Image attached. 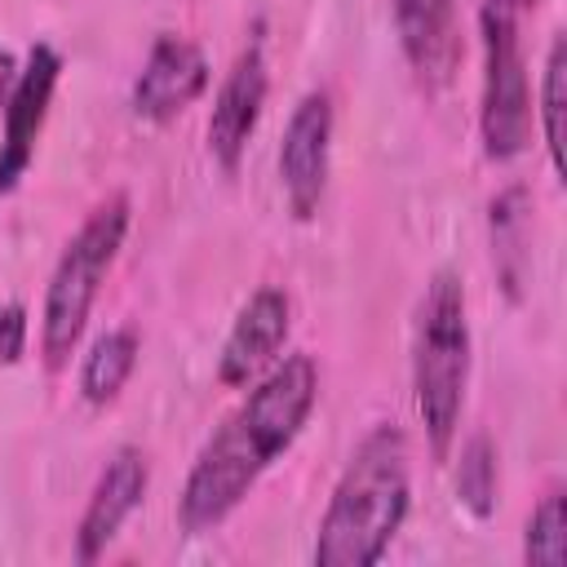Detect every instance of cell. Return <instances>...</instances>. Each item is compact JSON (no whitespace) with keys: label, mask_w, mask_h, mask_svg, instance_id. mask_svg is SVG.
Here are the masks:
<instances>
[{"label":"cell","mask_w":567,"mask_h":567,"mask_svg":"<svg viewBox=\"0 0 567 567\" xmlns=\"http://www.w3.org/2000/svg\"><path fill=\"white\" fill-rule=\"evenodd\" d=\"M319 399V372L310 354H288L270 363L239 408L204 439L177 501V523L199 536L221 527L235 505L252 492V483L275 465L279 452L292 447L310 408Z\"/></svg>","instance_id":"obj_1"},{"label":"cell","mask_w":567,"mask_h":567,"mask_svg":"<svg viewBox=\"0 0 567 567\" xmlns=\"http://www.w3.org/2000/svg\"><path fill=\"white\" fill-rule=\"evenodd\" d=\"M408 439L399 425H372L350 452L315 536V567H372L408 518Z\"/></svg>","instance_id":"obj_2"},{"label":"cell","mask_w":567,"mask_h":567,"mask_svg":"<svg viewBox=\"0 0 567 567\" xmlns=\"http://www.w3.org/2000/svg\"><path fill=\"white\" fill-rule=\"evenodd\" d=\"M465 385H470L465 288L452 270H439L425 284V297L416 306V332H412V394H416V416L425 425V443L434 461L452 456Z\"/></svg>","instance_id":"obj_3"},{"label":"cell","mask_w":567,"mask_h":567,"mask_svg":"<svg viewBox=\"0 0 567 567\" xmlns=\"http://www.w3.org/2000/svg\"><path fill=\"white\" fill-rule=\"evenodd\" d=\"M124 230H128V195L115 190L66 239V248L49 275L44 315H40V354H44L49 372H62L71 350L80 346L89 310L97 301V288H102V279H106V270L124 244Z\"/></svg>","instance_id":"obj_4"},{"label":"cell","mask_w":567,"mask_h":567,"mask_svg":"<svg viewBox=\"0 0 567 567\" xmlns=\"http://www.w3.org/2000/svg\"><path fill=\"white\" fill-rule=\"evenodd\" d=\"M478 35H483L478 137H483V155L505 164L523 155L532 142V84H527L518 18L478 4Z\"/></svg>","instance_id":"obj_5"},{"label":"cell","mask_w":567,"mask_h":567,"mask_svg":"<svg viewBox=\"0 0 567 567\" xmlns=\"http://www.w3.org/2000/svg\"><path fill=\"white\" fill-rule=\"evenodd\" d=\"M328 151H332V97L323 89H310L292 106L279 142V182L297 221H310L319 213L328 186Z\"/></svg>","instance_id":"obj_6"},{"label":"cell","mask_w":567,"mask_h":567,"mask_svg":"<svg viewBox=\"0 0 567 567\" xmlns=\"http://www.w3.org/2000/svg\"><path fill=\"white\" fill-rule=\"evenodd\" d=\"M58 75H62V58L53 44H35L27 53V66L18 71L13 80V93L4 102V142H0V195L18 186V177L31 168V155H35V142H40V128H44V115H49V102H53V89H58Z\"/></svg>","instance_id":"obj_7"},{"label":"cell","mask_w":567,"mask_h":567,"mask_svg":"<svg viewBox=\"0 0 567 567\" xmlns=\"http://www.w3.org/2000/svg\"><path fill=\"white\" fill-rule=\"evenodd\" d=\"M288 328H292V301L284 288H257L244 310L235 315L226 341H221V354H217V381L239 390V385H252L284 350L288 341Z\"/></svg>","instance_id":"obj_8"},{"label":"cell","mask_w":567,"mask_h":567,"mask_svg":"<svg viewBox=\"0 0 567 567\" xmlns=\"http://www.w3.org/2000/svg\"><path fill=\"white\" fill-rule=\"evenodd\" d=\"M266 89H270V75H266L261 44H248L230 62V71L213 97V115H208V155L226 173H235L244 151H248V137H252L261 106H266Z\"/></svg>","instance_id":"obj_9"},{"label":"cell","mask_w":567,"mask_h":567,"mask_svg":"<svg viewBox=\"0 0 567 567\" xmlns=\"http://www.w3.org/2000/svg\"><path fill=\"white\" fill-rule=\"evenodd\" d=\"M146 483H151V470H146L142 447H128V443L115 447L111 461L102 465V474L89 492V505L80 514V527H75V558L80 563H93L106 554V545L115 540L124 518L142 505Z\"/></svg>","instance_id":"obj_10"},{"label":"cell","mask_w":567,"mask_h":567,"mask_svg":"<svg viewBox=\"0 0 567 567\" xmlns=\"http://www.w3.org/2000/svg\"><path fill=\"white\" fill-rule=\"evenodd\" d=\"M208 89V58L186 35H159L133 84V111L142 120H173Z\"/></svg>","instance_id":"obj_11"},{"label":"cell","mask_w":567,"mask_h":567,"mask_svg":"<svg viewBox=\"0 0 567 567\" xmlns=\"http://www.w3.org/2000/svg\"><path fill=\"white\" fill-rule=\"evenodd\" d=\"M403 58L425 89H443L461 66V9L456 0H390Z\"/></svg>","instance_id":"obj_12"},{"label":"cell","mask_w":567,"mask_h":567,"mask_svg":"<svg viewBox=\"0 0 567 567\" xmlns=\"http://www.w3.org/2000/svg\"><path fill=\"white\" fill-rule=\"evenodd\" d=\"M133 363H137V332L133 328H111L93 341V350L84 354V368H80V394L89 403H111L124 381L133 377Z\"/></svg>","instance_id":"obj_13"},{"label":"cell","mask_w":567,"mask_h":567,"mask_svg":"<svg viewBox=\"0 0 567 567\" xmlns=\"http://www.w3.org/2000/svg\"><path fill=\"white\" fill-rule=\"evenodd\" d=\"M563 111H567V35L554 31L540 75V137L554 173H563Z\"/></svg>","instance_id":"obj_14"},{"label":"cell","mask_w":567,"mask_h":567,"mask_svg":"<svg viewBox=\"0 0 567 567\" xmlns=\"http://www.w3.org/2000/svg\"><path fill=\"white\" fill-rule=\"evenodd\" d=\"M523 558L536 567H563L567 563V496L563 487H549L540 505L527 518L523 532Z\"/></svg>","instance_id":"obj_15"},{"label":"cell","mask_w":567,"mask_h":567,"mask_svg":"<svg viewBox=\"0 0 567 567\" xmlns=\"http://www.w3.org/2000/svg\"><path fill=\"white\" fill-rule=\"evenodd\" d=\"M456 496L474 518H487L496 509V452L487 443V434H474L461 447V465H456Z\"/></svg>","instance_id":"obj_16"},{"label":"cell","mask_w":567,"mask_h":567,"mask_svg":"<svg viewBox=\"0 0 567 567\" xmlns=\"http://www.w3.org/2000/svg\"><path fill=\"white\" fill-rule=\"evenodd\" d=\"M27 354V310L18 301L0 306V363H18Z\"/></svg>","instance_id":"obj_17"},{"label":"cell","mask_w":567,"mask_h":567,"mask_svg":"<svg viewBox=\"0 0 567 567\" xmlns=\"http://www.w3.org/2000/svg\"><path fill=\"white\" fill-rule=\"evenodd\" d=\"M13 80H18V62H13V53H4V49H0V106L9 102Z\"/></svg>","instance_id":"obj_18"},{"label":"cell","mask_w":567,"mask_h":567,"mask_svg":"<svg viewBox=\"0 0 567 567\" xmlns=\"http://www.w3.org/2000/svg\"><path fill=\"white\" fill-rule=\"evenodd\" d=\"M487 9H501V13H514V18H523L527 9H536L540 0H483Z\"/></svg>","instance_id":"obj_19"}]
</instances>
